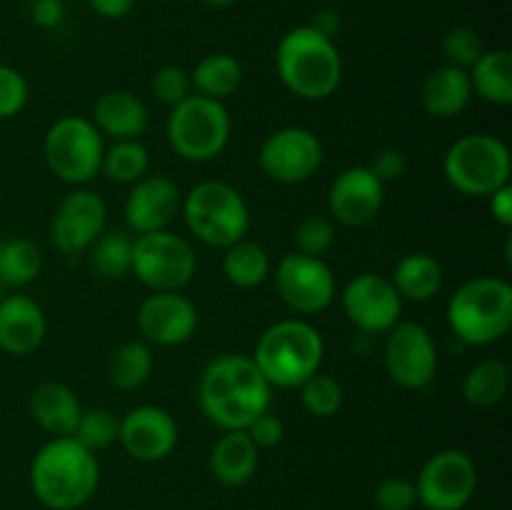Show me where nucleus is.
Returning a JSON list of instances; mask_svg holds the SVG:
<instances>
[{
  "mask_svg": "<svg viewBox=\"0 0 512 510\" xmlns=\"http://www.w3.org/2000/svg\"><path fill=\"white\" fill-rule=\"evenodd\" d=\"M90 265L103 278L120 280L130 273L133 263V238L125 230H103L98 240L90 245Z\"/></svg>",
  "mask_w": 512,
  "mask_h": 510,
  "instance_id": "obj_34",
  "label": "nucleus"
},
{
  "mask_svg": "<svg viewBox=\"0 0 512 510\" xmlns=\"http://www.w3.org/2000/svg\"><path fill=\"white\" fill-rule=\"evenodd\" d=\"M5 295V285H3V280H0V298H3Z\"/></svg>",
  "mask_w": 512,
  "mask_h": 510,
  "instance_id": "obj_49",
  "label": "nucleus"
},
{
  "mask_svg": "<svg viewBox=\"0 0 512 510\" xmlns=\"http://www.w3.org/2000/svg\"><path fill=\"white\" fill-rule=\"evenodd\" d=\"M470 98H473V85H470L468 70L455 68V65L435 68L420 90L425 113L438 120H450L463 113Z\"/></svg>",
  "mask_w": 512,
  "mask_h": 510,
  "instance_id": "obj_25",
  "label": "nucleus"
},
{
  "mask_svg": "<svg viewBox=\"0 0 512 510\" xmlns=\"http://www.w3.org/2000/svg\"><path fill=\"white\" fill-rule=\"evenodd\" d=\"M118 443L140 463L165 460L178 445V423L158 405H138L120 418Z\"/></svg>",
  "mask_w": 512,
  "mask_h": 510,
  "instance_id": "obj_18",
  "label": "nucleus"
},
{
  "mask_svg": "<svg viewBox=\"0 0 512 510\" xmlns=\"http://www.w3.org/2000/svg\"><path fill=\"white\" fill-rule=\"evenodd\" d=\"M203 3L213 10H225L230 8V5H235V0H203Z\"/></svg>",
  "mask_w": 512,
  "mask_h": 510,
  "instance_id": "obj_48",
  "label": "nucleus"
},
{
  "mask_svg": "<svg viewBox=\"0 0 512 510\" xmlns=\"http://www.w3.org/2000/svg\"><path fill=\"white\" fill-rule=\"evenodd\" d=\"M230 115L220 100L190 95L170 108L168 143L175 153L190 163H208L218 158L230 143Z\"/></svg>",
  "mask_w": 512,
  "mask_h": 510,
  "instance_id": "obj_8",
  "label": "nucleus"
},
{
  "mask_svg": "<svg viewBox=\"0 0 512 510\" xmlns=\"http://www.w3.org/2000/svg\"><path fill=\"white\" fill-rule=\"evenodd\" d=\"M273 273V263L263 245L243 238L225 248L223 255V275L228 283H233L240 290L260 288Z\"/></svg>",
  "mask_w": 512,
  "mask_h": 510,
  "instance_id": "obj_28",
  "label": "nucleus"
},
{
  "mask_svg": "<svg viewBox=\"0 0 512 510\" xmlns=\"http://www.w3.org/2000/svg\"><path fill=\"white\" fill-rule=\"evenodd\" d=\"M340 305L345 318L365 335L388 333L403 315V298L395 290L393 280L380 273L355 275L345 285Z\"/></svg>",
  "mask_w": 512,
  "mask_h": 510,
  "instance_id": "obj_15",
  "label": "nucleus"
},
{
  "mask_svg": "<svg viewBox=\"0 0 512 510\" xmlns=\"http://www.w3.org/2000/svg\"><path fill=\"white\" fill-rule=\"evenodd\" d=\"M148 168L150 153L140 140H113V145L103 153L100 173H105V178L113 183L133 185L148 175Z\"/></svg>",
  "mask_w": 512,
  "mask_h": 510,
  "instance_id": "obj_33",
  "label": "nucleus"
},
{
  "mask_svg": "<svg viewBox=\"0 0 512 510\" xmlns=\"http://www.w3.org/2000/svg\"><path fill=\"white\" fill-rule=\"evenodd\" d=\"M273 388L250 355L223 353L205 365L198 383V405L220 430H245L270 410Z\"/></svg>",
  "mask_w": 512,
  "mask_h": 510,
  "instance_id": "obj_1",
  "label": "nucleus"
},
{
  "mask_svg": "<svg viewBox=\"0 0 512 510\" xmlns=\"http://www.w3.org/2000/svg\"><path fill=\"white\" fill-rule=\"evenodd\" d=\"M260 170L270 180L298 185L313 178L323 163V143L318 135L300 125H285L263 140L258 153Z\"/></svg>",
  "mask_w": 512,
  "mask_h": 510,
  "instance_id": "obj_14",
  "label": "nucleus"
},
{
  "mask_svg": "<svg viewBox=\"0 0 512 510\" xmlns=\"http://www.w3.org/2000/svg\"><path fill=\"white\" fill-rule=\"evenodd\" d=\"M415 490L428 510H463L478 490V465L460 448L438 450L420 468Z\"/></svg>",
  "mask_w": 512,
  "mask_h": 510,
  "instance_id": "obj_11",
  "label": "nucleus"
},
{
  "mask_svg": "<svg viewBox=\"0 0 512 510\" xmlns=\"http://www.w3.org/2000/svg\"><path fill=\"white\" fill-rule=\"evenodd\" d=\"M275 70L285 88L303 100H325L343 80V58L333 38L310 25H298L280 38Z\"/></svg>",
  "mask_w": 512,
  "mask_h": 510,
  "instance_id": "obj_3",
  "label": "nucleus"
},
{
  "mask_svg": "<svg viewBox=\"0 0 512 510\" xmlns=\"http://www.w3.org/2000/svg\"><path fill=\"white\" fill-rule=\"evenodd\" d=\"M310 28L323 33L325 38H335L340 33V28H343V20H340L338 10H320L313 18V23H310Z\"/></svg>",
  "mask_w": 512,
  "mask_h": 510,
  "instance_id": "obj_47",
  "label": "nucleus"
},
{
  "mask_svg": "<svg viewBox=\"0 0 512 510\" xmlns=\"http://www.w3.org/2000/svg\"><path fill=\"white\" fill-rule=\"evenodd\" d=\"M323 355L320 330L303 318H288L263 330L250 358L270 388H300L310 375L318 373Z\"/></svg>",
  "mask_w": 512,
  "mask_h": 510,
  "instance_id": "obj_4",
  "label": "nucleus"
},
{
  "mask_svg": "<svg viewBox=\"0 0 512 510\" xmlns=\"http://www.w3.org/2000/svg\"><path fill=\"white\" fill-rule=\"evenodd\" d=\"M90 8L105 20H123L125 15H130L135 0H88Z\"/></svg>",
  "mask_w": 512,
  "mask_h": 510,
  "instance_id": "obj_46",
  "label": "nucleus"
},
{
  "mask_svg": "<svg viewBox=\"0 0 512 510\" xmlns=\"http://www.w3.org/2000/svg\"><path fill=\"white\" fill-rule=\"evenodd\" d=\"M103 135L93 120L83 115H63L48 128L43 140V158L50 173L68 185H85L103 165Z\"/></svg>",
  "mask_w": 512,
  "mask_h": 510,
  "instance_id": "obj_9",
  "label": "nucleus"
},
{
  "mask_svg": "<svg viewBox=\"0 0 512 510\" xmlns=\"http://www.w3.org/2000/svg\"><path fill=\"white\" fill-rule=\"evenodd\" d=\"M443 265L430 253H408L393 270V285L403 300L425 303L443 288Z\"/></svg>",
  "mask_w": 512,
  "mask_h": 510,
  "instance_id": "obj_26",
  "label": "nucleus"
},
{
  "mask_svg": "<svg viewBox=\"0 0 512 510\" xmlns=\"http://www.w3.org/2000/svg\"><path fill=\"white\" fill-rule=\"evenodd\" d=\"M300 400L303 408L308 410L313 418H333L343 408V385L328 373H313L303 385H300Z\"/></svg>",
  "mask_w": 512,
  "mask_h": 510,
  "instance_id": "obj_35",
  "label": "nucleus"
},
{
  "mask_svg": "<svg viewBox=\"0 0 512 510\" xmlns=\"http://www.w3.org/2000/svg\"><path fill=\"white\" fill-rule=\"evenodd\" d=\"M150 93L158 103L175 108L183 103L185 98L193 95V83H190V73L180 65H163L155 70L153 80H150Z\"/></svg>",
  "mask_w": 512,
  "mask_h": 510,
  "instance_id": "obj_39",
  "label": "nucleus"
},
{
  "mask_svg": "<svg viewBox=\"0 0 512 510\" xmlns=\"http://www.w3.org/2000/svg\"><path fill=\"white\" fill-rule=\"evenodd\" d=\"M473 93L485 103H512V53L508 48L485 50L478 63L468 70Z\"/></svg>",
  "mask_w": 512,
  "mask_h": 510,
  "instance_id": "obj_27",
  "label": "nucleus"
},
{
  "mask_svg": "<svg viewBox=\"0 0 512 510\" xmlns=\"http://www.w3.org/2000/svg\"><path fill=\"white\" fill-rule=\"evenodd\" d=\"M195 270L198 255L183 235L173 230H153L133 238L130 273L150 288V293L183 290L195 278Z\"/></svg>",
  "mask_w": 512,
  "mask_h": 510,
  "instance_id": "obj_10",
  "label": "nucleus"
},
{
  "mask_svg": "<svg viewBox=\"0 0 512 510\" xmlns=\"http://www.w3.org/2000/svg\"><path fill=\"white\" fill-rule=\"evenodd\" d=\"M385 200V185L370 173L368 165H353L345 168L333 180L328 193V208L333 220L360 228L375 220Z\"/></svg>",
  "mask_w": 512,
  "mask_h": 510,
  "instance_id": "obj_19",
  "label": "nucleus"
},
{
  "mask_svg": "<svg viewBox=\"0 0 512 510\" xmlns=\"http://www.w3.org/2000/svg\"><path fill=\"white\" fill-rule=\"evenodd\" d=\"M273 280L280 300L298 315H315L328 310L338 290L333 268L323 258L303 255L298 250L280 260Z\"/></svg>",
  "mask_w": 512,
  "mask_h": 510,
  "instance_id": "obj_12",
  "label": "nucleus"
},
{
  "mask_svg": "<svg viewBox=\"0 0 512 510\" xmlns=\"http://www.w3.org/2000/svg\"><path fill=\"white\" fill-rule=\"evenodd\" d=\"M48 323L30 295L13 293L0 298V350L8 355H30L43 345Z\"/></svg>",
  "mask_w": 512,
  "mask_h": 510,
  "instance_id": "obj_21",
  "label": "nucleus"
},
{
  "mask_svg": "<svg viewBox=\"0 0 512 510\" xmlns=\"http://www.w3.org/2000/svg\"><path fill=\"white\" fill-rule=\"evenodd\" d=\"M138 328L145 343L175 348L188 343L198 330V308L188 295H183V290L150 293L140 303Z\"/></svg>",
  "mask_w": 512,
  "mask_h": 510,
  "instance_id": "obj_17",
  "label": "nucleus"
},
{
  "mask_svg": "<svg viewBox=\"0 0 512 510\" xmlns=\"http://www.w3.org/2000/svg\"><path fill=\"white\" fill-rule=\"evenodd\" d=\"M485 53L483 38L478 35V30L468 28V25H455L445 33L443 38V55L448 63L455 68L470 70L480 60V55Z\"/></svg>",
  "mask_w": 512,
  "mask_h": 510,
  "instance_id": "obj_37",
  "label": "nucleus"
},
{
  "mask_svg": "<svg viewBox=\"0 0 512 510\" xmlns=\"http://www.w3.org/2000/svg\"><path fill=\"white\" fill-rule=\"evenodd\" d=\"M488 198H490V213H493V218L498 220L503 228H510L512 225V185L510 183L500 185V188L493 190Z\"/></svg>",
  "mask_w": 512,
  "mask_h": 510,
  "instance_id": "obj_44",
  "label": "nucleus"
},
{
  "mask_svg": "<svg viewBox=\"0 0 512 510\" xmlns=\"http://www.w3.org/2000/svg\"><path fill=\"white\" fill-rule=\"evenodd\" d=\"M368 168L380 183L388 185V183H398V180L403 178L405 170H408V160H405V155L400 153L398 148H383L373 155Z\"/></svg>",
  "mask_w": 512,
  "mask_h": 510,
  "instance_id": "obj_43",
  "label": "nucleus"
},
{
  "mask_svg": "<svg viewBox=\"0 0 512 510\" xmlns=\"http://www.w3.org/2000/svg\"><path fill=\"white\" fill-rule=\"evenodd\" d=\"M190 233L213 248H230L250 230V208L238 188L225 180L193 185L180 203Z\"/></svg>",
  "mask_w": 512,
  "mask_h": 510,
  "instance_id": "obj_6",
  "label": "nucleus"
},
{
  "mask_svg": "<svg viewBox=\"0 0 512 510\" xmlns=\"http://www.w3.org/2000/svg\"><path fill=\"white\" fill-rule=\"evenodd\" d=\"M245 433H248L250 440L258 445V450L275 448V445L283 443L285 425L278 415L270 413V410H265L263 415H258V418H255L248 428H245Z\"/></svg>",
  "mask_w": 512,
  "mask_h": 510,
  "instance_id": "obj_42",
  "label": "nucleus"
},
{
  "mask_svg": "<svg viewBox=\"0 0 512 510\" xmlns=\"http://www.w3.org/2000/svg\"><path fill=\"white\" fill-rule=\"evenodd\" d=\"M183 195L178 183L168 175H145L138 183L130 185V193L125 198V223L133 233H153V230H168L178 215Z\"/></svg>",
  "mask_w": 512,
  "mask_h": 510,
  "instance_id": "obj_20",
  "label": "nucleus"
},
{
  "mask_svg": "<svg viewBox=\"0 0 512 510\" xmlns=\"http://www.w3.org/2000/svg\"><path fill=\"white\" fill-rule=\"evenodd\" d=\"M120 433V418L108 408H88L80 413L78 428H75L73 438L80 445L90 450V453H98V450L110 448L113 443H118Z\"/></svg>",
  "mask_w": 512,
  "mask_h": 510,
  "instance_id": "obj_36",
  "label": "nucleus"
},
{
  "mask_svg": "<svg viewBox=\"0 0 512 510\" xmlns=\"http://www.w3.org/2000/svg\"><path fill=\"white\" fill-rule=\"evenodd\" d=\"M190 83L198 95L213 98L223 103L225 98L235 95V90L243 83V68H240L238 58L230 53H210L190 73Z\"/></svg>",
  "mask_w": 512,
  "mask_h": 510,
  "instance_id": "obj_29",
  "label": "nucleus"
},
{
  "mask_svg": "<svg viewBox=\"0 0 512 510\" xmlns=\"http://www.w3.org/2000/svg\"><path fill=\"white\" fill-rule=\"evenodd\" d=\"M335 243V228L333 220L325 215H308L295 228V245L298 253L313 255V258H325L328 250Z\"/></svg>",
  "mask_w": 512,
  "mask_h": 510,
  "instance_id": "obj_38",
  "label": "nucleus"
},
{
  "mask_svg": "<svg viewBox=\"0 0 512 510\" xmlns=\"http://www.w3.org/2000/svg\"><path fill=\"white\" fill-rule=\"evenodd\" d=\"M93 125L113 140H138L148 130L150 115L143 100L125 88L105 90L93 105Z\"/></svg>",
  "mask_w": 512,
  "mask_h": 510,
  "instance_id": "obj_22",
  "label": "nucleus"
},
{
  "mask_svg": "<svg viewBox=\"0 0 512 510\" xmlns=\"http://www.w3.org/2000/svg\"><path fill=\"white\" fill-rule=\"evenodd\" d=\"M30 15L40 28H55L63 20V3L60 0H33Z\"/></svg>",
  "mask_w": 512,
  "mask_h": 510,
  "instance_id": "obj_45",
  "label": "nucleus"
},
{
  "mask_svg": "<svg viewBox=\"0 0 512 510\" xmlns=\"http://www.w3.org/2000/svg\"><path fill=\"white\" fill-rule=\"evenodd\" d=\"M28 408L35 423L53 438L73 435L78 428L80 413H83L78 395L63 383H40L30 393Z\"/></svg>",
  "mask_w": 512,
  "mask_h": 510,
  "instance_id": "obj_24",
  "label": "nucleus"
},
{
  "mask_svg": "<svg viewBox=\"0 0 512 510\" xmlns=\"http://www.w3.org/2000/svg\"><path fill=\"white\" fill-rule=\"evenodd\" d=\"M43 270V255L33 240H0V280L5 288H23Z\"/></svg>",
  "mask_w": 512,
  "mask_h": 510,
  "instance_id": "obj_32",
  "label": "nucleus"
},
{
  "mask_svg": "<svg viewBox=\"0 0 512 510\" xmlns=\"http://www.w3.org/2000/svg\"><path fill=\"white\" fill-rule=\"evenodd\" d=\"M108 208L95 190L75 188L65 195L50 218V243L63 255H78L103 235Z\"/></svg>",
  "mask_w": 512,
  "mask_h": 510,
  "instance_id": "obj_16",
  "label": "nucleus"
},
{
  "mask_svg": "<svg viewBox=\"0 0 512 510\" xmlns=\"http://www.w3.org/2000/svg\"><path fill=\"white\" fill-rule=\"evenodd\" d=\"M28 80L10 65L0 63V120L15 118L28 105Z\"/></svg>",
  "mask_w": 512,
  "mask_h": 510,
  "instance_id": "obj_40",
  "label": "nucleus"
},
{
  "mask_svg": "<svg viewBox=\"0 0 512 510\" xmlns=\"http://www.w3.org/2000/svg\"><path fill=\"white\" fill-rule=\"evenodd\" d=\"M448 325L465 348L498 343L512 328V285L493 275L465 280L448 303Z\"/></svg>",
  "mask_w": 512,
  "mask_h": 510,
  "instance_id": "obj_5",
  "label": "nucleus"
},
{
  "mask_svg": "<svg viewBox=\"0 0 512 510\" xmlns=\"http://www.w3.org/2000/svg\"><path fill=\"white\" fill-rule=\"evenodd\" d=\"M383 348L385 373L398 388L423 390L438 373V348L420 323H398L388 330Z\"/></svg>",
  "mask_w": 512,
  "mask_h": 510,
  "instance_id": "obj_13",
  "label": "nucleus"
},
{
  "mask_svg": "<svg viewBox=\"0 0 512 510\" xmlns=\"http://www.w3.org/2000/svg\"><path fill=\"white\" fill-rule=\"evenodd\" d=\"M153 350L145 340H130L123 343L108 363V378L115 388L120 390H138L143 388L153 373Z\"/></svg>",
  "mask_w": 512,
  "mask_h": 510,
  "instance_id": "obj_31",
  "label": "nucleus"
},
{
  "mask_svg": "<svg viewBox=\"0 0 512 510\" xmlns=\"http://www.w3.org/2000/svg\"><path fill=\"white\" fill-rule=\"evenodd\" d=\"M260 450L258 445L250 440L245 430H223L218 440H215L213 450H210V473L220 485L228 488H240L248 480H253L255 470H258Z\"/></svg>",
  "mask_w": 512,
  "mask_h": 510,
  "instance_id": "obj_23",
  "label": "nucleus"
},
{
  "mask_svg": "<svg viewBox=\"0 0 512 510\" xmlns=\"http://www.w3.org/2000/svg\"><path fill=\"white\" fill-rule=\"evenodd\" d=\"M443 173L458 193L483 198L510 183V148L490 133L463 135L445 153Z\"/></svg>",
  "mask_w": 512,
  "mask_h": 510,
  "instance_id": "obj_7",
  "label": "nucleus"
},
{
  "mask_svg": "<svg viewBox=\"0 0 512 510\" xmlns=\"http://www.w3.org/2000/svg\"><path fill=\"white\" fill-rule=\"evenodd\" d=\"M415 503H418V490H415L413 480L408 478L393 475L375 488L378 510H413Z\"/></svg>",
  "mask_w": 512,
  "mask_h": 510,
  "instance_id": "obj_41",
  "label": "nucleus"
},
{
  "mask_svg": "<svg viewBox=\"0 0 512 510\" xmlns=\"http://www.w3.org/2000/svg\"><path fill=\"white\" fill-rule=\"evenodd\" d=\"M510 368L503 360H480L465 373L463 398L473 408H495L508 395Z\"/></svg>",
  "mask_w": 512,
  "mask_h": 510,
  "instance_id": "obj_30",
  "label": "nucleus"
},
{
  "mask_svg": "<svg viewBox=\"0 0 512 510\" xmlns=\"http://www.w3.org/2000/svg\"><path fill=\"white\" fill-rule=\"evenodd\" d=\"M100 465L73 435L50 438L30 463V488L50 510H78L95 495Z\"/></svg>",
  "mask_w": 512,
  "mask_h": 510,
  "instance_id": "obj_2",
  "label": "nucleus"
}]
</instances>
